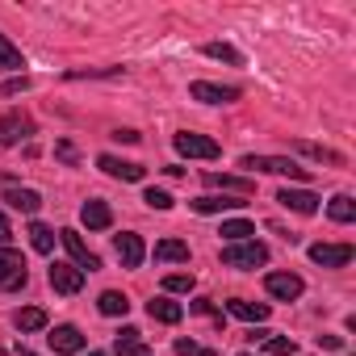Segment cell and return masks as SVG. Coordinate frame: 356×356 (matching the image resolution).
I'll return each instance as SVG.
<instances>
[{"label":"cell","instance_id":"obj_1","mask_svg":"<svg viewBox=\"0 0 356 356\" xmlns=\"http://www.w3.org/2000/svg\"><path fill=\"white\" fill-rule=\"evenodd\" d=\"M239 168H248V172H273V176H289V181H310V172H306L302 163L285 159V155H243V159H239Z\"/></svg>","mask_w":356,"mask_h":356},{"label":"cell","instance_id":"obj_2","mask_svg":"<svg viewBox=\"0 0 356 356\" xmlns=\"http://www.w3.org/2000/svg\"><path fill=\"white\" fill-rule=\"evenodd\" d=\"M222 264H227V268H260V264H268V248L256 243V239L227 243V248H222Z\"/></svg>","mask_w":356,"mask_h":356},{"label":"cell","instance_id":"obj_3","mask_svg":"<svg viewBox=\"0 0 356 356\" xmlns=\"http://www.w3.org/2000/svg\"><path fill=\"white\" fill-rule=\"evenodd\" d=\"M172 147L181 151L185 159H218L222 155V147L214 143V138H206V134H193V130H181L172 138Z\"/></svg>","mask_w":356,"mask_h":356},{"label":"cell","instance_id":"obj_4","mask_svg":"<svg viewBox=\"0 0 356 356\" xmlns=\"http://www.w3.org/2000/svg\"><path fill=\"white\" fill-rule=\"evenodd\" d=\"M30 281V273H26V260H22V252H13V248H0V289L5 293H13V289H22Z\"/></svg>","mask_w":356,"mask_h":356},{"label":"cell","instance_id":"obj_5","mask_svg":"<svg viewBox=\"0 0 356 356\" xmlns=\"http://www.w3.org/2000/svg\"><path fill=\"white\" fill-rule=\"evenodd\" d=\"M30 134H34V118H30V113L9 109L5 118H0V147H13V143H22V138H30Z\"/></svg>","mask_w":356,"mask_h":356},{"label":"cell","instance_id":"obj_6","mask_svg":"<svg viewBox=\"0 0 356 356\" xmlns=\"http://www.w3.org/2000/svg\"><path fill=\"white\" fill-rule=\"evenodd\" d=\"M189 97H193V101H202V105H231V101H239V88H235V84L193 80V84H189Z\"/></svg>","mask_w":356,"mask_h":356},{"label":"cell","instance_id":"obj_7","mask_svg":"<svg viewBox=\"0 0 356 356\" xmlns=\"http://www.w3.org/2000/svg\"><path fill=\"white\" fill-rule=\"evenodd\" d=\"M264 289H268V298H277V302H293V298H302L306 281H302L298 273H268V277H264Z\"/></svg>","mask_w":356,"mask_h":356},{"label":"cell","instance_id":"obj_8","mask_svg":"<svg viewBox=\"0 0 356 356\" xmlns=\"http://www.w3.org/2000/svg\"><path fill=\"white\" fill-rule=\"evenodd\" d=\"M59 239H63V248L72 252V260H76V268L88 277V273H97L101 268V260H97V252H88V243L76 235V231H59Z\"/></svg>","mask_w":356,"mask_h":356},{"label":"cell","instance_id":"obj_9","mask_svg":"<svg viewBox=\"0 0 356 356\" xmlns=\"http://www.w3.org/2000/svg\"><path fill=\"white\" fill-rule=\"evenodd\" d=\"M47 277H51V289H55V293H67V298H72V293L84 289V273H80L76 264H59V260H55Z\"/></svg>","mask_w":356,"mask_h":356},{"label":"cell","instance_id":"obj_10","mask_svg":"<svg viewBox=\"0 0 356 356\" xmlns=\"http://www.w3.org/2000/svg\"><path fill=\"white\" fill-rule=\"evenodd\" d=\"M47 339H51L55 356H76V352H84V343H88V339H84V331H80V327H72V323L55 327V331H51Z\"/></svg>","mask_w":356,"mask_h":356},{"label":"cell","instance_id":"obj_11","mask_svg":"<svg viewBox=\"0 0 356 356\" xmlns=\"http://www.w3.org/2000/svg\"><path fill=\"white\" fill-rule=\"evenodd\" d=\"M310 260L323 268H343V264H352V243H314Z\"/></svg>","mask_w":356,"mask_h":356},{"label":"cell","instance_id":"obj_12","mask_svg":"<svg viewBox=\"0 0 356 356\" xmlns=\"http://www.w3.org/2000/svg\"><path fill=\"white\" fill-rule=\"evenodd\" d=\"M97 168L105 176H118V181H143L147 176L143 163H130V159H118V155H97Z\"/></svg>","mask_w":356,"mask_h":356},{"label":"cell","instance_id":"obj_13","mask_svg":"<svg viewBox=\"0 0 356 356\" xmlns=\"http://www.w3.org/2000/svg\"><path fill=\"white\" fill-rule=\"evenodd\" d=\"M277 202L285 206V210H293V214H318V193H310V189H281L277 193Z\"/></svg>","mask_w":356,"mask_h":356},{"label":"cell","instance_id":"obj_14","mask_svg":"<svg viewBox=\"0 0 356 356\" xmlns=\"http://www.w3.org/2000/svg\"><path fill=\"white\" fill-rule=\"evenodd\" d=\"M206 185L210 189H222V193H235V197H252L256 185L248 176H227V172H206Z\"/></svg>","mask_w":356,"mask_h":356},{"label":"cell","instance_id":"obj_15","mask_svg":"<svg viewBox=\"0 0 356 356\" xmlns=\"http://www.w3.org/2000/svg\"><path fill=\"white\" fill-rule=\"evenodd\" d=\"M197 214H227V210H243L248 206V197H218V193H206V197H197V202H189Z\"/></svg>","mask_w":356,"mask_h":356},{"label":"cell","instance_id":"obj_16","mask_svg":"<svg viewBox=\"0 0 356 356\" xmlns=\"http://www.w3.org/2000/svg\"><path fill=\"white\" fill-rule=\"evenodd\" d=\"M113 252H118L122 268H138V264H143V256H147V248H143V239H138V235H118V239H113Z\"/></svg>","mask_w":356,"mask_h":356},{"label":"cell","instance_id":"obj_17","mask_svg":"<svg viewBox=\"0 0 356 356\" xmlns=\"http://www.w3.org/2000/svg\"><path fill=\"white\" fill-rule=\"evenodd\" d=\"M147 314H151L155 323H168V327H172V323L185 318V306L172 302V298H151V302H147Z\"/></svg>","mask_w":356,"mask_h":356},{"label":"cell","instance_id":"obj_18","mask_svg":"<svg viewBox=\"0 0 356 356\" xmlns=\"http://www.w3.org/2000/svg\"><path fill=\"white\" fill-rule=\"evenodd\" d=\"M80 222H84L88 231H105V227L113 222V210H109L105 202H84V206H80Z\"/></svg>","mask_w":356,"mask_h":356},{"label":"cell","instance_id":"obj_19","mask_svg":"<svg viewBox=\"0 0 356 356\" xmlns=\"http://www.w3.org/2000/svg\"><path fill=\"white\" fill-rule=\"evenodd\" d=\"M227 310H231L235 318H243V323H264V318H268V302H248V298H231V302H227Z\"/></svg>","mask_w":356,"mask_h":356},{"label":"cell","instance_id":"obj_20","mask_svg":"<svg viewBox=\"0 0 356 356\" xmlns=\"http://www.w3.org/2000/svg\"><path fill=\"white\" fill-rule=\"evenodd\" d=\"M113 352H118V356H147L143 331H138V327H122V331L113 335Z\"/></svg>","mask_w":356,"mask_h":356},{"label":"cell","instance_id":"obj_21","mask_svg":"<svg viewBox=\"0 0 356 356\" xmlns=\"http://www.w3.org/2000/svg\"><path fill=\"white\" fill-rule=\"evenodd\" d=\"M155 260L159 264H185L189 260V243L185 239H159L155 243Z\"/></svg>","mask_w":356,"mask_h":356},{"label":"cell","instance_id":"obj_22","mask_svg":"<svg viewBox=\"0 0 356 356\" xmlns=\"http://www.w3.org/2000/svg\"><path fill=\"white\" fill-rule=\"evenodd\" d=\"M5 206H9V210H22V214H38L42 197H38L34 189H22V185H13V189L5 193Z\"/></svg>","mask_w":356,"mask_h":356},{"label":"cell","instance_id":"obj_23","mask_svg":"<svg viewBox=\"0 0 356 356\" xmlns=\"http://www.w3.org/2000/svg\"><path fill=\"white\" fill-rule=\"evenodd\" d=\"M97 310H101V314H109V318H126L130 298H126L122 289H105V293H101V302H97Z\"/></svg>","mask_w":356,"mask_h":356},{"label":"cell","instance_id":"obj_24","mask_svg":"<svg viewBox=\"0 0 356 356\" xmlns=\"http://www.w3.org/2000/svg\"><path fill=\"white\" fill-rule=\"evenodd\" d=\"M13 323H17V331H42L47 327V310L42 306H22L13 314Z\"/></svg>","mask_w":356,"mask_h":356},{"label":"cell","instance_id":"obj_25","mask_svg":"<svg viewBox=\"0 0 356 356\" xmlns=\"http://www.w3.org/2000/svg\"><path fill=\"white\" fill-rule=\"evenodd\" d=\"M260 348H264V356H293V352H298V343H293L289 335H277V331H268V335L260 339Z\"/></svg>","mask_w":356,"mask_h":356},{"label":"cell","instance_id":"obj_26","mask_svg":"<svg viewBox=\"0 0 356 356\" xmlns=\"http://www.w3.org/2000/svg\"><path fill=\"white\" fill-rule=\"evenodd\" d=\"M0 67H5V72H22V67H26V55H22V47H13L5 34H0Z\"/></svg>","mask_w":356,"mask_h":356},{"label":"cell","instance_id":"obj_27","mask_svg":"<svg viewBox=\"0 0 356 356\" xmlns=\"http://www.w3.org/2000/svg\"><path fill=\"white\" fill-rule=\"evenodd\" d=\"M327 214H331V222H352V218H356V202H352L348 193H339V197L327 202Z\"/></svg>","mask_w":356,"mask_h":356},{"label":"cell","instance_id":"obj_28","mask_svg":"<svg viewBox=\"0 0 356 356\" xmlns=\"http://www.w3.org/2000/svg\"><path fill=\"white\" fill-rule=\"evenodd\" d=\"M30 243H34V252H42V256H51V248H55V231L47 227V222H30Z\"/></svg>","mask_w":356,"mask_h":356},{"label":"cell","instance_id":"obj_29","mask_svg":"<svg viewBox=\"0 0 356 356\" xmlns=\"http://www.w3.org/2000/svg\"><path fill=\"white\" fill-rule=\"evenodd\" d=\"M256 235V227L248 222V218H231V222H222V239L227 243H243V239H252Z\"/></svg>","mask_w":356,"mask_h":356},{"label":"cell","instance_id":"obj_30","mask_svg":"<svg viewBox=\"0 0 356 356\" xmlns=\"http://www.w3.org/2000/svg\"><path fill=\"white\" fill-rule=\"evenodd\" d=\"M202 51H206L210 59H222V63H231V67H239V63H243V55H239L235 47H227V42H206Z\"/></svg>","mask_w":356,"mask_h":356},{"label":"cell","instance_id":"obj_31","mask_svg":"<svg viewBox=\"0 0 356 356\" xmlns=\"http://www.w3.org/2000/svg\"><path fill=\"white\" fill-rule=\"evenodd\" d=\"M293 151H302V155H310V159H323V163H343L339 151H327V147H318V143H293Z\"/></svg>","mask_w":356,"mask_h":356},{"label":"cell","instance_id":"obj_32","mask_svg":"<svg viewBox=\"0 0 356 356\" xmlns=\"http://www.w3.org/2000/svg\"><path fill=\"white\" fill-rule=\"evenodd\" d=\"M193 285H197L193 273H168V277H163V289H168V293H189Z\"/></svg>","mask_w":356,"mask_h":356},{"label":"cell","instance_id":"obj_33","mask_svg":"<svg viewBox=\"0 0 356 356\" xmlns=\"http://www.w3.org/2000/svg\"><path fill=\"white\" fill-rule=\"evenodd\" d=\"M143 202H147L151 210H172V197H168L163 189H147V193H143Z\"/></svg>","mask_w":356,"mask_h":356},{"label":"cell","instance_id":"obj_34","mask_svg":"<svg viewBox=\"0 0 356 356\" xmlns=\"http://www.w3.org/2000/svg\"><path fill=\"white\" fill-rule=\"evenodd\" d=\"M26 88H30V76H9L0 92H5V97H17V92H26Z\"/></svg>","mask_w":356,"mask_h":356},{"label":"cell","instance_id":"obj_35","mask_svg":"<svg viewBox=\"0 0 356 356\" xmlns=\"http://www.w3.org/2000/svg\"><path fill=\"white\" fill-rule=\"evenodd\" d=\"M55 155H59L63 163H80V155H76V147H72V143H59V147H55Z\"/></svg>","mask_w":356,"mask_h":356},{"label":"cell","instance_id":"obj_36","mask_svg":"<svg viewBox=\"0 0 356 356\" xmlns=\"http://www.w3.org/2000/svg\"><path fill=\"white\" fill-rule=\"evenodd\" d=\"M189 310H193V314H218L210 298H197V302H189ZM218 318H222V314H218Z\"/></svg>","mask_w":356,"mask_h":356},{"label":"cell","instance_id":"obj_37","mask_svg":"<svg viewBox=\"0 0 356 356\" xmlns=\"http://www.w3.org/2000/svg\"><path fill=\"white\" fill-rule=\"evenodd\" d=\"M9 243H13V227H9L5 210H0V248H9Z\"/></svg>","mask_w":356,"mask_h":356},{"label":"cell","instance_id":"obj_38","mask_svg":"<svg viewBox=\"0 0 356 356\" xmlns=\"http://www.w3.org/2000/svg\"><path fill=\"white\" fill-rule=\"evenodd\" d=\"M176 356H197V343L193 339H176Z\"/></svg>","mask_w":356,"mask_h":356},{"label":"cell","instance_id":"obj_39","mask_svg":"<svg viewBox=\"0 0 356 356\" xmlns=\"http://www.w3.org/2000/svg\"><path fill=\"white\" fill-rule=\"evenodd\" d=\"M318 348H327V352H335V348H343V339H339V335H318Z\"/></svg>","mask_w":356,"mask_h":356},{"label":"cell","instance_id":"obj_40","mask_svg":"<svg viewBox=\"0 0 356 356\" xmlns=\"http://www.w3.org/2000/svg\"><path fill=\"white\" fill-rule=\"evenodd\" d=\"M113 138H118V143H138L143 134H138V130H113Z\"/></svg>","mask_w":356,"mask_h":356},{"label":"cell","instance_id":"obj_41","mask_svg":"<svg viewBox=\"0 0 356 356\" xmlns=\"http://www.w3.org/2000/svg\"><path fill=\"white\" fill-rule=\"evenodd\" d=\"M197 356H214V352H210V348H197Z\"/></svg>","mask_w":356,"mask_h":356},{"label":"cell","instance_id":"obj_42","mask_svg":"<svg viewBox=\"0 0 356 356\" xmlns=\"http://www.w3.org/2000/svg\"><path fill=\"white\" fill-rule=\"evenodd\" d=\"M22 356H34V352H30V348H22Z\"/></svg>","mask_w":356,"mask_h":356},{"label":"cell","instance_id":"obj_43","mask_svg":"<svg viewBox=\"0 0 356 356\" xmlns=\"http://www.w3.org/2000/svg\"><path fill=\"white\" fill-rule=\"evenodd\" d=\"M88 356H105V352H88Z\"/></svg>","mask_w":356,"mask_h":356},{"label":"cell","instance_id":"obj_44","mask_svg":"<svg viewBox=\"0 0 356 356\" xmlns=\"http://www.w3.org/2000/svg\"><path fill=\"white\" fill-rule=\"evenodd\" d=\"M239 356H252V352H239Z\"/></svg>","mask_w":356,"mask_h":356}]
</instances>
